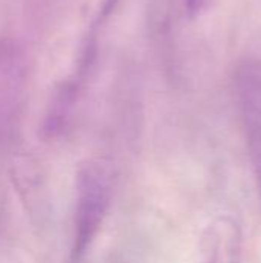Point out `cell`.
Listing matches in <instances>:
<instances>
[{
	"label": "cell",
	"instance_id": "obj_3",
	"mask_svg": "<svg viewBox=\"0 0 261 263\" xmlns=\"http://www.w3.org/2000/svg\"><path fill=\"white\" fill-rule=\"evenodd\" d=\"M242 228L231 216H218L203 231L197 263H242Z\"/></svg>",
	"mask_w": 261,
	"mask_h": 263
},
{
	"label": "cell",
	"instance_id": "obj_4",
	"mask_svg": "<svg viewBox=\"0 0 261 263\" xmlns=\"http://www.w3.org/2000/svg\"><path fill=\"white\" fill-rule=\"evenodd\" d=\"M185 3H186L188 11H189L192 15H197V14L203 12V11L209 6L211 0H185Z\"/></svg>",
	"mask_w": 261,
	"mask_h": 263
},
{
	"label": "cell",
	"instance_id": "obj_2",
	"mask_svg": "<svg viewBox=\"0 0 261 263\" xmlns=\"http://www.w3.org/2000/svg\"><path fill=\"white\" fill-rule=\"evenodd\" d=\"M235 100L261 191V62L245 60L234 74Z\"/></svg>",
	"mask_w": 261,
	"mask_h": 263
},
{
	"label": "cell",
	"instance_id": "obj_1",
	"mask_svg": "<svg viewBox=\"0 0 261 263\" xmlns=\"http://www.w3.org/2000/svg\"><path fill=\"white\" fill-rule=\"evenodd\" d=\"M111 171L100 162L82 166L77 176L74 240L71 257L80 262L97 236L111 200Z\"/></svg>",
	"mask_w": 261,
	"mask_h": 263
}]
</instances>
